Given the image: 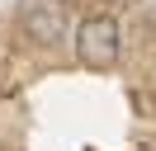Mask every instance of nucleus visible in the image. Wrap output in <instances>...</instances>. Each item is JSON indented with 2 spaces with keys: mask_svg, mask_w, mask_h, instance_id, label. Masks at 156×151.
Returning <instances> with one entry per match:
<instances>
[{
  "mask_svg": "<svg viewBox=\"0 0 156 151\" xmlns=\"http://www.w3.org/2000/svg\"><path fill=\"white\" fill-rule=\"evenodd\" d=\"M19 24H24V33H29L38 47L66 43V5H62V0H24Z\"/></svg>",
  "mask_w": 156,
  "mask_h": 151,
  "instance_id": "2",
  "label": "nucleus"
},
{
  "mask_svg": "<svg viewBox=\"0 0 156 151\" xmlns=\"http://www.w3.org/2000/svg\"><path fill=\"white\" fill-rule=\"evenodd\" d=\"M118 52H123V33H118V24L109 14H90V19L76 24V57L85 66L109 71V66L118 61Z\"/></svg>",
  "mask_w": 156,
  "mask_h": 151,
  "instance_id": "1",
  "label": "nucleus"
}]
</instances>
